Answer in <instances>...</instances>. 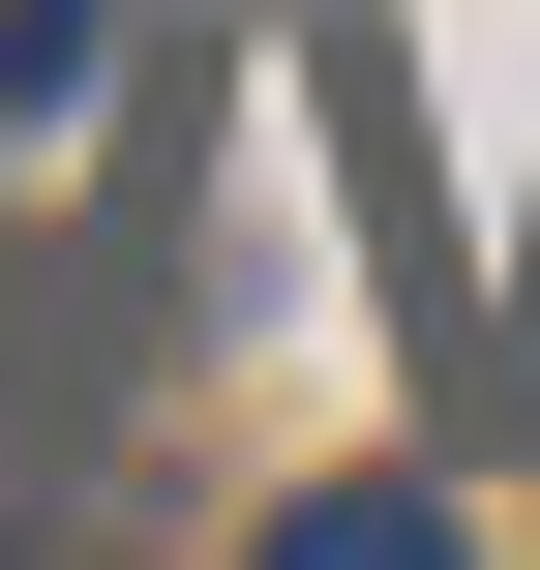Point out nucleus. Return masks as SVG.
<instances>
[{
	"instance_id": "nucleus-2",
	"label": "nucleus",
	"mask_w": 540,
	"mask_h": 570,
	"mask_svg": "<svg viewBox=\"0 0 540 570\" xmlns=\"http://www.w3.org/2000/svg\"><path fill=\"white\" fill-rule=\"evenodd\" d=\"M90 90H120V0H0V150H60Z\"/></svg>"
},
{
	"instance_id": "nucleus-1",
	"label": "nucleus",
	"mask_w": 540,
	"mask_h": 570,
	"mask_svg": "<svg viewBox=\"0 0 540 570\" xmlns=\"http://www.w3.org/2000/svg\"><path fill=\"white\" fill-rule=\"evenodd\" d=\"M271 570H481V511H451V481H301Z\"/></svg>"
}]
</instances>
